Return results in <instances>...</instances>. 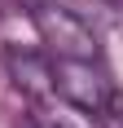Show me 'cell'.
<instances>
[{
  "label": "cell",
  "mask_w": 123,
  "mask_h": 128,
  "mask_svg": "<svg viewBox=\"0 0 123 128\" xmlns=\"http://www.w3.org/2000/svg\"><path fill=\"white\" fill-rule=\"evenodd\" d=\"M53 97H62L66 106L84 115H101L114 88H110V75L97 66V58H53Z\"/></svg>",
  "instance_id": "1"
},
{
  "label": "cell",
  "mask_w": 123,
  "mask_h": 128,
  "mask_svg": "<svg viewBox=\"0 0 123 128\" xmlns=\"http://www.w3.org/2000/svg\"><path fill=\"white\" fill-rule=\"evenodd\" d=\"M31 22H35L40 40L49 44L53 58H97V36H92L88 22H79L70 9L40 4V9H31Z\"/></svg>",
  "instance_id": "2"
},
{
  "label": "cell",
  "mask_w": 123,
  "mask_h": 128,
  "mask_svg": "<svg viewBox=\"0 0 123 128\" xmlns=\"http://www.w3.org/2000/svg\"><path fill=\"white\" fill-rule=\"evenodd\" d=\"M4 71L26 97H35V102L53 97V58L35 49H4Z\"/></svg>",
  "instance_id": "3"
},
{
  "label": "cell",
  "mask_w": 123,
  "mask_h": 128,
  "mask_svg": "<svg viewBox=\"0 0 123 128\" xmlns=\"http://www.w3.org/2000/svg\"><path fill=\"white\" fill-rule=\"evenodd\" d=\"M101 115H106L110 128H123V97H110V102L101 106Z\"/></svg>",
  "instance_id": "4"
},
{
  "label": "cell",
  "mask_w": 123,
  "mask_h": 128,
  "mask_svg": "<svg viewBox=\"0 0 123 128\" xmlns=\"http://www.w3.org/2000/svg\"><path fill=\"white\" fill-rule=\"evenodd\" d=\"M110 4H119V9H123V0H110Z\"/></svg>",
  "instance_id": "5"
}]
</instances>
